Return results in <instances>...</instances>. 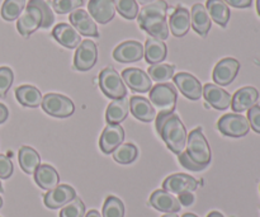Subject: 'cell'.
<instances>
[{"label": "cell", "mask_w": 260, "mask_h": 217, "mask_svg": "<svg viewBox=\"0 0 260 217\" xmlns=\"http://www.w3.org/2000/svg\"><path fill=\"white\" fill-rule=\"evenodd\" d=\"M168 4L165 0H156L145 5L137 15L140 28L156 40L164 41L169 37V25L167 23Z\"/></svg>", "instance_id": "obj_1"}, {"label": "cell", "mask_w": 260, "mask_h": 217, "mask_svg": "<svg viewBox=\"0 0 260 217\" xmlns=\"http://www.w3.org/2000/svg\"><path fill=\"white\" fill-rule=\"evenodd\" d=\"M156 130L168 149L179 155L187 145V130L179 117L173 113H159L156 118Z\"/></svg>", "instance_id": "obj_2"}, {"label": "cell", "mask_w": 260, "mask_h": 217, "mask_svg": "<svg viewBox=\"0 0 260 217\" xmlns=\"http://www.w3.org/2000/svg\"><path fill=\"white\" fill-rule=\"evenodd\" d=\"M150 103L159 111V113H173L177 104L178 93L173 84L161 83L151 88Z\"/></svg>", "instance_id": "obj_3"}, {"label": "cell", "mask_w": 260, "mask_h": 217, "mask_svg": "<svg viewBox=\"0 0 260 217\" xmlns=\"http://www.w3.org/2000/svg\"><path fill=\"white\" fill-rule=\"evenodd\" d=\"M185 151L196 164L206 168L211 163L212 154H211L210 145H208L201 129H196L190 132L187 139V150Z\"/></svg>", "instance_id": "obj_4"}, {"label": "cell", "mask_w": 260, "mask_h": 217, "mask_svg": "<svg viewBox=\"0 0 260 217\" xmlns=\"http://www.w3.org/2000/svg\"><path fill=\"white\" fill-rule=\"evenodd\" d=\"M99 86L102 91L111 99L124 98L127 89L119 74L113 68H106L99 74Z\"/></svg>", "instance_id": "obj_5"}, {"label": "cell", "mask_w": 260, "mask_h": 217, "mask_svg": "<svg viewBox=\"0 0 260 217\" xmlns=\"http://www.w3.org/2000/svg\"><path fill=\"white\" fill-rule=\"evenodd\" d=\"M41 106L46 113L57 118L70 117L75 111V106L70 98L56 93H48L43 97Z\"/></svg>", "instance_id": "obj_6"}, {"label": "cell", "mask_w": 260, "mask_h": 217, "mask_svg": "<svg viewBox=\"0 0 260 217\" xmlns=\"http://www.w3.org/2000/svg\"><path fill=\"white\" fill-rule=\"evenodd\" d=\"M221 134L229 137H243L250 131V125L246 117L238 113H229L221 117L217 122Z\"/></svg>", "instance_id": "obj_7"}, {"label": "cell", "mask_w": 260, "mask_h": 217, "mask_svg": "<svg viewBox=\"0 0 260 217\" xmlns=\"http://www.w3.org/2000/svg\"><path fill=\"white\" fill-rule=\"evenodd\" d=\"M43 22V15L42 12L40 10V8L36 4H33L32 2H28L27 9L24 10L23 14H20V17L18 18L17 23V29L24 37H28L29 35H32L33 32L38 29V28L42 27Z\"/></svg>", "instance_id": "obj_8"}, {"label": "cell", "mask_w": 260, "mask_h": 217, "mask_svg": "<svg viewBox=\"0 0 260 217\" xmlns=\"http://www.w3.org/2000/svg\"><path fill=\"white\" fill-rule=\"evenodd\" d=\"M98 60V48L90 40L81 41L74 57V66L79 71H88L96 64Z\"/></svg>", "instance_id": "obj_9"}, {"label": "cell", "mask_w": 260, "mask_h": 217, "mask_svg": "<svg viewBox=\"0 0 260 217\" xmlns=\"http://www.w3.org/2000/svg\"><path fill=\"white\" fill-rule=\"evenodd\" d=\"M239 70H240V63L236 58L233 57H226L218 61L217 65L215 66L213 70V81L217 85L226 86L230 85L235 78L238 76Z\"/></svg>", "instance_id": "obj_10"}, {"label": "cell", "mask_w": 260, "mask_h": 217, "mask_svg": "<svg viewBox=\"0 0 260 217\" xmlns=\"http://www.w3.org/2000/svg\"><path fill=\"white\" fill-rule=\"evenodd\" d=\"M124 130L121 125L108 123L102 132L99 146L104 154H112L121 144H123Z\"/></svg>", "instance_id": "obj_11"}, {"label": "cell", "mask_w": 260, "mask_h": 217, "mask_svg": "<svg viewBox=\"0 0 260 217\" xmlns=\"http://www.w3.org/2000/svg\"><path fill=\"white\" fill-rule=\"evenodd\" d=\"M198 187V182L188 174H173L168 177L162 183V190L174 195H182L185 192H194Z\"/></svg>", "instance_id": "obj_12"}, {"label": "cell", "mask_w": 260, "mask_h": 217, "mask_svg": "<svg viewBox=\"0 0 260 217\" xmlns=\"http://www.w3.org/2000/svg\"><path fill=\"white\" fill-rule=\"evenodd\" d=\"M174 83L182 94L190 101H198L203 94V88L201 81L196 76L188 73H179L174 75Z\"/></svg>", "instance_id": "obj_13"}, {"label": "cell", "mask_w": 260, "mask_h": 217, "mask_svg": "<svg viewBox=\"0 0 260 217\" xmlns=\"http://www.w3.org/2000/svg\"><path fill=\"white\" fill-rule=\"evenodd\" d=\"M122 79L126 81L129 89L134 91H139V93H147L151 90L152 81L147 73H145L141 69L129 68L123 70L122 73Z\"/></svg>", "instance_id": "obj_14"}, {"label": "cell", "mask_w": 260, "mask_h": 217, "mask_svg": "<svg viewBox=\"0 0 260 217\" xmlns=\"http://www.w3.org/2000/svg\"><path fill=\"white\" fill-rule=\"evenodd\" d=\"M76 197L75 190L70 185L60 184L53 190L48 191L45 195V205L46 207L51 210H57V208L63 207L68 205L70 201H73Z\"/></svg>", "instance_id": "obj_15"}, {"label": "cell", "mask_w": 260, "mask_h": 217, "mask_svg": "<svg viewBox=\"0 0 260 217\" xmlns=\"http://www.w3.org/2000/svg\"><path fill=\"white\" fill-rule=\"evenodd\" d=\"M113 57L123 64L137 63L144 57V46L139 41H126L114 48Z\"/></svg>", "instance_id": "obj_16"}, {"label": "cell", "mask_w": 260, "mask_h": 217, "mask_svg": "<svg viewBox=\"0 0 260 217\" xmlns=\"http://www.w3.org/2000/svg\"><path fill=\"white\" fill-rule=\"evenodd\" d=\"M70 23L75 28L79 35L86 36V37H99L98 28L93 18L88 14V12L83 9H76L69 17Z\"/></svg>", "instance_id": "obj_17"}, {"label": "cell", "mask_w": 260, "mask_h": 217, "mask_svg": "<svg viewBox=\"0 0 260 217\" xmlns=\"http://www.w3.org/2000/svg\"><path fill=\"white\" fill-rule=\"evenodd\" d=\"M258 99L259 91L254 86H244L234 94L231 98V107L234 112H245L256 106Z\"/></svg>", "instance_id": "obj_18"}, {"label": "cell", "mask_w": 260, "mask_h": 217, "mask_svg": "<svg viewBox=\"0 0 260 217\" xmlns=\"http://www.w3.org/2000/svg\"><path fill=\"white\" fill-rule=\"evenodd\" d=\"M89 14L99 24H107L116 14L113 0H89Z\"/></svg>", "instance_id": "obj_19"}, {"label": "cell", "mask_w": 260, "mask_h": 217, "mask_svg": "<svg viewBox=\"0 0 260 217\" xmlns=\"http://www.w3.org/2000/svg\"><path fill=\"white\" fill-rule=\"evenodd\" d=\"M203 97L208 104L218 111H226L231 106L230 94L215 84H206L203 88Z\"/></svg>", "instance_id": "obj_20"}, {"label": "cell", "mask_w": 260, "mask_h": 217, "mask_svg": "<svg viewBox=\"0 0 260 217\" xmlns=\"http://www.w3.org/2000/svg\"><path fill=\"white\" fill-rule=\"evenodd\" d=\"M150 205L157 211L167 213H175L182 207L179 200L164 190H157L152 193L150 197Z\"/></svg>", "instance_id": "obj_21"}, {"label": "cell", "mask_w": 260, "mask_h": 217, "mask_svg": "<svg viewBox=\"0 0 260 217\" xmlns=\"http://www.w3.org/2000/svg\"><path fill=\"white\" fill-rule=\"evenodd\" d=\"M52 36L60 45L66 48H76L81 43V37L73 25L60 23L52 30Z\"/></svg>", "instance_id": "obj_22"}, {"label": "cell", "mask_w": 260, "mask_h": 217, "mask_svg": "<svg viewBox=\"0 0 260 217\" xmlns=\"http://www.w3.org/2000/svg\"><path fill=\"white\" fill-rule=\"evenodd\" d=\"M190 24L192 28L202 37H206L211 29V18L207 9L202 4L197 3L193 5L190 12Z\"/></svg>", "instance_id": "obj_23"}, {"label": "cell", "mask_w": 260, "mask_h": 217, "mask_svg": "<svg viewBox=\"0 0 260 217\" xmlns=\"http://www.w3.org/2000/svg\"><path fill=\"white\" fill-rule=\"evenodd\" d=\"M129 111L141 122H151L156 117V112L152 104L142 97H132L129 101Z\"/></svg>", "instance_id": "obj_24"}, {"label": "cell", "mask_w": 260, "mask_h": 217, "mask_svg": "<svg viewBox=\"0 0 260 217\" xmlns=\"http://www.w3.org/2000/svg\"><path fill=\"white\" fill-rule=\"evenodd\" d=\"M170 30L175 37H183L190 28V13L185 8L179 7L170 15Z\"/></svg>", "instance_id": "obj_25"}, {"label": "cell", "mask_w": 260, "mask_h": 217, "mask_svg": "<svg viewBox=\"0 0 260 217\" xmlns=\"http://www.w3.org/2000/svg\"><path fill=\"white\" fill-rule=\"evenodd\" d=\"M167 45L162 41L156 40L154 37L147 38L144 50V56L146 58L147 64H150V65L161 64V61H164L165 57H167Z\"/></svg>", "instance_id": "obj_26"}, {"label": "cell", "mask_w": 260, "mask_h": 217, "mask_svg": "<svg viewBox=\"0 0 260 217\" xmlns=\"http://www.w3.org/2000/svg\"><path fill=\"white\" fill-rule=\"evenodd\" d=\"M35 180L42 190L48 192V191L57 187L60 177H58V173L56 172L55 168L48 164H43L40 165L35 172Z\"/></svg>", "instance_id": "obj_27"}, {"label": "cell", "mask_w": 260, "mask_h": 217, "mask_svg": "<svg viewBox=\"0 0 260 217\" xmlns=\"http://www.w3.org/2000/svg\"><path fill=\"white\" fill-rule=\"evenodd\" d=\"M129 112V101L124 97L121 99H114L108 106L106 112V119L108 123L121 125L128 116Z\"/></svg>", "instance_id": "obj_28"}, {"label": "cell", "mask_w": 260, "mask_h": 217, "mask_svg": "<svg viewBox=\"0 0 260 217\" xmlns=\"http://www.w3.org/2000/svg\"><path fill=\"white\" fill-rule=\"evenodd\" d=\"M206 9L213 22H216L221 27L228 25L229 20H230V9L223 0H207Z\"/></svg>", "instance_id": "obj_29"}, {"label": "cell", "mask_w": 260, "mask_h": 217, "mask_svg": "<svg viewBox=\"0 0 260 217\" xmlns=\"http://www.w3.org/2000/svg\"><path fill=\"white\" fill-rule=\"evenodd\" d=\"M15 97L22 106L36 108L42 103V93L36 86L22 85L15 90Z\"/></svg>", "instance_id": "obj_30"}, {"label": "cell", "mask_w": 260, "mask_h": 217, "mask_svg": "<svg viewBox=\"0 0 260 217\" xmlns=\"http://www.w3.org/2000/svg\"><path fill=\"white\" fill-rule=\"evenodd\" d=\"M18 159H19V165L23 172L27 174H35L37 168L41 165V158L35 149L29 146L20 147L18 152Z\"/></svg>", "instance_id": "obj_31"}, {"label": "cell", "mask_w": 260, "mask_h": 217, "mask_svg": "<svg viewBox=\"0 0 260 217\" xmlns=\"http://www.w3.org/2000/svg\"><path fill=\"white\" fill-rule=\"evenodd\" d=\"M174 66L169 65V64H155V65H151L149 68L147 75L154 81L161 84L167 83L174 76Z\"/></svg>", "instance_id": "obj_32"}, {"label": "cell", "mask_w": 260, "mask_h": 217, "mask_svg": "<svg viewBox=\"0 0 260 217\" xmlns=\"http://www.w3.org/2000/svg\"><path fill=\"white\" fill-rule=\"evenodd\" d=\"M113 159L119 164H131L137 159L139 150L134 144H121L113 152Z\"/></svg>", "instance_id": "obj_33"}, {"label": "cell", "mask_w": 260, "mask_h": 217, "mask_svg": "<svg viewBox=\"0 0 260 217\" xmlns=\"http://www.w3.org/2000/svg\"><path fill=\"white\" fill-rule=\"evenodd\" d=\"M25 7V0H5L2 5L3 19L12 22L18 19Z\"/></svg>", "instance_id": "obj_34"}, {"label": "cell", "mask_w": 260, "mask_h": 217, "mask_svg": "<svg viewBox=\"0 0 260 217\" xmlns=\"http://www.w3.org/2000/svg\"><path fill=\"white\" fill-rule=\"evenodd\" d=\"M117 12L126 19H135L139 15V4L136 0H113Z\"/></svg>", "instance_id": "obj_35"}, {"label": "cell", "mask_w": 260, "mask_h": 217, "mask_svg": "<svg viewBox=\"0 0 260 217\" xmlns=\"http://www.w3.org/2000/svg\"><path fill=\"white\" fill-rule=\"evenodd\" d=\"M124 206L119 198L109 196L103 206V217H123Z\"/></svg>", "instance_id": "obj_36"}, {"label": "cell", "mask_w": 260, "mask_h": 217, "mask_svg": "<svg viewBox=\"0 0 260 217\" xmlns=\"http://www.w3.org/2000/svg\"><path fill=\"white\" fill-rule=\"evenodd\" d=\"M84 215H85V205L78 197L63 206L60 212V217H84Z\"/></svg>", "instance_id": "obj_37"}, {"label": "cell", "mask_w": 260, "mask_h": 217, "mask_svg": "<svg viewBox=\"0 0 260 217\" xmlns=\"http://www.w3.org/2000/svg\"><path fill=\"white\" fill-rule=\"evenodd\" d=\"M83 0H53L52 7L57 14H68L83 7Z\"/></svg>", "instance_id": "obj_38"}, {"label": "cell", "mask_w": 260, "mask_h": 217, "mask_svg": "<svg viewBox=\"0 0 260 217\" xmlns=\"http://www.w3.org/2000/svg\"><path fill=\"white\" fill-rule=\"evenodd\" d=\"M13 80H14V74H13L12 69L7 68V66L0 68V98H4L7 96Z\"/></svg>", "instance_id": "obj_39"}, {"label": "cell", "mask_w": 260, "mask_h": 217, "mask_svg": "<svg viewBox=\"0 0 260 217\" xmlns=\"http://www.w3.org/2000/svg\"><path fill=\"white\" fill-rule=\"evenodd\" d=\"M30 2H32L33 4L37 5V7L40 8L41 12H42L43 22H42V27L41 28L51 27V25L53 24V22H55V15H53L48 3L45 2V0H30Z\"/></svg>", "instance_id": "obj_40"}, {"label": "cell", "mask_w": 260, "mask_h": 217, "mask_svg": "<svg viewBox=\"0 0 260 217\" xmlns=\"http://www.w3.org/2000/svg\"><path fill=\"white\" fill-rule=\"evenodd\" d=\"M248 121L251 129H253L256 134H260V107L259 106H254L249 109Z\"/></svg>", "instance_id": "obj_41"}, {"label": "cell", "mask_w": 260, "mask_h": 217, "mask_svg": "<svg viewBox=\"0 0 260 217\" xmlns=\"http://www.w3.org/2000/svg\"><path fill=\"white\" fill-rule=\"evenodd\" d=\"M179 157V163L188 170H192V172H201V170L205 169V167L202 165H198L193 162L192 159L189 158V155L187 154V151H183L182 154L178 155Z\"/></svg>", "instance_id": "obj_42"}, {"label": "cell", "mask_w": 260, "mask_h": 217, "mask_svg": "<svg viewBox=\"0 0 260 217\" xmlns=\"http://www.w3.org/2000/svg\"><path fill=\"white\" fill-rule=\"evenodd\" d=\"M13 174V163L5 155H0V178L8 179Z\"/></svg>", "instance_id": "obj_43"}, {"label": "cell", "mask_w": 260, "mask_h": 217, "mask_svg": "<svg viewBox=\"0 0 260 217\" xmlns=\"http://www.w3.org/2000/svg\"><path fill=\"white\" fill-rule=\"evenodd\" d=\"M226 4L231 5L234 8H239V9H244V8H249L253 3V0H223Z\"/></svg>", "instance_id": "obj_44"}, {"label": "cell", "mask_w": 260, "mask_h": 217, "mask_svg": "<svg viewBox=\"0 0 260 217\" xmlns=\"http://www.w3.org/2000/svg\"><path fill=\"white\" fill-rule=\"evenodd\" d=\"M179 202L183 206H189L194 202V197H193V195L190 192L182 193V195H179Z\"/></svg>", "instance_id": "obj_45"}, {"label": "cell", "mask_w": 260, "mask_h": 217, "mask_svg": "<svg viewBox=\"0 0 260 217\" xmlns=\"http://www.w3.org/2000/svg\"><path fill=\"white\" fill-rule=\"evenodd\" d=\"M8 116H9V111H8V108L4 104L0 103V125L7 121Z\"/></svg>", "instance_id": "obj_46"}, {"label": "cell", "mask_w": 260, "mask_h": 217, "mask_svg": "<svg viewBox=\"0 0 260 217\" xmlns=\"http://www.w3.org/2000/svg\"><path fill=\"white\" fill-rule=\"evenodd\" d=\"M85 217H102V215L96 210H90L88 213H86Z\"/></svg>", "instance_id": "obj_47"}, {"label": "cell", "mask_w": 260, "mask_h": 217, "mask_svg": "<svg viewBox=\"0 0 260 217\" xmlns=\"http://www.w3.org/2000/svg\"><path fill=\"white\" fill-rule=\"evenodd\" d=\"M136 2L140 3V4H142V5H147V4H150V3L156 2V0H136Z\"/></svg>", "instance_id": "obj_48"}, {"label": "cell", "mask_w": 260, "mask_h": 217, "mask_svg": "<svg viewBox=\"0 0 260 217\" xmlns=\"http://www.w3.org/2000/svg\"><path fill=\"white\" fill-rule=\"evenodd\" d=\"M207 217H223V215H221V213L217 212V211H213V212H211Z\"/></svg>", "instance_id": "obj_49"}, {"label": "cell", "mask_w": 260, "mask_h": 217, "mask_svg": "<svg viewBox=\"0 0 260 217\" xmlns=\"http://www.w3.org/2000/svg\"><path fill=\"white\" fill-rule=\"evenodd\" d=\"M162 217H179L177 215V213H167V215H164Z\"/></svg>", "instance_id": "obj_50"}, {"label": "cell", "mask_w": 260, "mask_h": 217, "mask_svg": "<svg viewBox=\"0 0 260 217\" xmlns=\"http://www.w3.org/2000/svg\"><path fill=\"white\" fill-rule=\"evenodd\" d=\"M256 10H258V14L260 15V0H256Z\"/></svg>", "instance_id": "obj_51"}, {"label": "cell", "mask_w": 260, "mask_h": 217, "mask_svg": "<svg viewBox=\"0 0 260 217\" xmlns=\"http://www.w3.org/2000/svg\"><path fill=\"white\" fill-rule=\"evenodd\" d=\"M182 217H198V216H196L194 213H184Z\"/></svg>", "instance_id": "obj_52"}, {"label": "cell", "mask_w": 260, "mask_h": 217, "mask_svg": "<svg viewBox=\"0 0 260 217\" xmlns=\"http://www.w3.org/2000/svg\"><path fill=\"white\" fill-rule=\"evenodd\" d=\"M2 206H3V198L0 197V208H2Z\"/></svg>", "instance_id": "obj_53"}, {"label": "cell", "mask_w": 260, "mask_h": 217, "mask_svg": "<svg viewBox=\"0 0 260 217\" xmlns=\"http://www.w3.org/2000/svg\"><path fill=\"white\" fill-rule=\"evenodd\" d=\"M0 192H3V187H2V183H0Z\"/></svg>", "instance_id": "obj_54"}]
</instances>
